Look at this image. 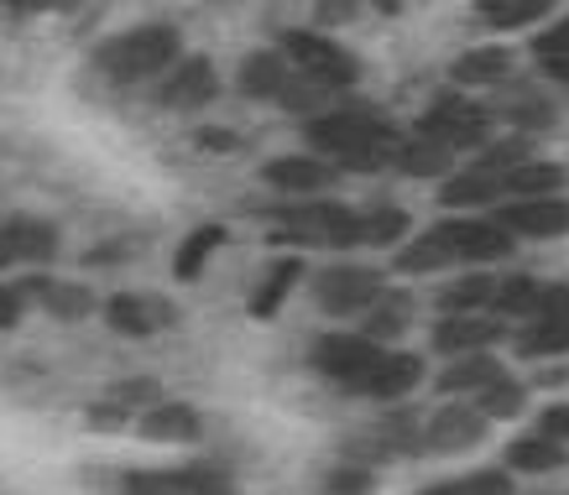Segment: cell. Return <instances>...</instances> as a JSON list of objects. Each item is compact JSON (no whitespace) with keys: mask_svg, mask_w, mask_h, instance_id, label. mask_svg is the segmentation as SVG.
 <instances>
[{"mask_svg":"<svg viewBox=\"0 0 569 495\" xmlns=\"http://www.w3.org/2000/svg\"><path fill=\"white\" fill-rule=\"evenodd\" d=\"M397 131L371 110H319L309 120V147L329 156L335 168L350 172H377L397 156Z\"/></svg>","mask_w":569,"mask_h":495,"instance_id":"obj_1","label":"cell"},{"mask_svg":"<svg viewBox=\"0 0 569 495\" xmlns=\"http://www.w3.org/2000/svg\"><path fill=\"white\" fill-rule=\"evenodd\" d=\"M178 52H183V37L178 27H131V32L110 37L100 52H94V63H100L104 79H116V84H141V79H157V73H168L178 63Z\"/></svg>","mask_w":569,"mask_h":495,"instance_id":"obj_2","label":"cell"},{"mask_svg":"<svg viewBox=\"0 0 569 495\" xmlns=\"http://www.w3.org/2000/svg\"><path fill=\"white\" fill-rule=\"evenodd\" d=\"M282 58L298 79H309L319 89H350L361 79V58L350 48H340L335 37H319V32H282Z\"/></svg>","mask_w":569,"mask_h":495,"instance_id":"obj_3","label":"cell"},{"mask_svg":"<svg viewBox=\"0 0 569 495\" xmlns=\"http://www.w3.org/2000/svg\"><path fill=\"white\" fill-rule=\"evenodd\" d=\"M277 224H282V235L277 245H356V209L346 204H288L277 209Z\"/></svg>","mask_w":569,"mask_h":495,"instance_id":"obj_4","label":"cell"},{"mask_svg":"<svg viewBox=\"0 0 569 495\" xmlns=\"http://www.w3.org/2000/svg\"><path fill=\"white\" fill-rule=\"evenodd\" d=\"M418 137L439 141L445 152H481L486 137H491V115H486L481 104L460 100V94H449V100H439L429 115H423Z\"/></svg>","mask_w":569,"mask_h":495,"instance_id":"obj_5","label":"cell"},{"mask_svg":"<svg viewBox=\"0 0 569 495\" xmlns=\"http://www.w3.org/2000/svg\"><path fill=\"white\" fill-rule=\"evenodd\" d=\"M377 360H381V344H371L366 334H325V340L313 344V371L329 386H340V392H361L366 371Z\"/></svg>","mask_w":569,"mask_h":495,"instance_id":"obj_6","label":"cell"},{"mask_svg":"<svg viewBox=\"0 0 569 495\" xmlns=\"http://www.w3.org/2000/svg\"><path fill=\"white\" fill-rule=\"evenodd\" d=\"M126 495H236V479L220 464H189V469H137L121 479Z\"/></svg>","mask_w":569,"mask_h":495,"instance_id":"obj_7","label":"cell"},{"mask_svg":"<svg viewBox=\"0 0 569 495\" xmlns=\"http://www.w3.org/2000/svg\"><path fill=\"white\" fill-rule=\"evenodd\" d=\"M381 272H371V266H329V272H319V282H313V297H319V307L325 313H335V319H350V313H361V307H371L381 297Z\"/></svg>","mask_w":569,"mask_h":495,"instance_id":"obj_8","label":"cell"},{"mask_svg":"<svg viewBox=\"0 0 569 495\" xmlns=\"http://www.w3.org/2000/svg\"><path fill=\"white\" fill-rule=\"evenodd\" d=\"M491 220H497L507 235H528V240L569 235V193H549V199H512V204L491 209Z\"/></svg>","mask_w":569,"mask_h":495,"instance_id":"obj_9","label":"cell"},{"mask_svg":"<svg viewBox=\"0 0 569 495\" xmlns=\"http://www.w3.org/2000/svg\"><path fill=\"white\" fill-rule=\"evenodd\" d=\"M104 319L121 340H152V334L178 324V307L168 297H147V292H116L104 303Z\"/></svg>","mask_w":569,"mask_h":495,"instance_id":"obj_10","label":"cell"},{"mask_svg":"<svg viewBox=\"0 0 569 495\" xmlns=\"http://www.w3.org/2000/svg\"><path fill=\"white\" fill-rule=\"evenodd\" d=\"M439 235H445L455 266H460V261H466V266L470 261H501L512 251V235H507L497 220H445Z\"/></svg>","mask_w":569,"mask_h":495,"instance_id":"obj_11","label":"cell"},{"mask_svg":"<svg viewBox=\"0 0 569 495\" xmlns=\"http://www.w3.org/2000/svg\"><path fill=\"white\" fill-rule=\"evenodd\" d=\"M486 427H491V423L476 412V402H470V407H439L429 423L418 427V444L433 448V454H460V448L481 444Z\"/></svg>","mask_w":569,"mask_h":495,"instance_id":"obj_12","label":"cell"},{"mask_svg":"<svg viewBox=\"0 0 569 495\" xmlns=\"http://www.w3.org/2000/svg\"><path fill=\"white\" fill-rule=\"evenodd\" d=\"M168 73L173 79H162V89H157V100L168 104V110H204L214 100V89H220L209 58H178Z\"/></svg>","mask_w":569,"mask_h":495,"instance_id":"obj_13","label":"cell"},{"mask_svg":"<svg viewBox=\"0 0 569 495\" xmlns=\"http://www.w3.org/2000/svg\"><path fill=\"white\" fill-rule=\"evenodd\" d=\"M261 178L272 183L277 193H329L340 183V168L325 162V156H272Z\"/></svg>","mask_w":569,"mask_h":495,"instance_id":"obj_14","label":"cell"},{"mask_svg":"<svg viewBox=\"0 0 569 495\" xmlns=\"http://www.w3.org/2000/svg\"><path fill=\"white\" fill-rule=\"evenodd\" d=\"M137 433L147 444H199L204 438V417L189 402H157V407L141 412Z\"/></svg>","mask_w":569,"mask_h":495,"instance_id":"obj_15","label":"cell"},{"mask_svg":"<svg viewBox=\"0 0 569 495\" xmlns=\"http://www.w3.org/2000/svg\"><path fill=\"white\" fill-rule=\"evenodd\" d=\"M423 381V360L418 355H402V350H381V360L366 371L361 381V396H377V402H397L408 396Z\"/></svg>","mask_w":569,"mask_h":495,"instance_id":"obj_16","label":"cell"},{"mask_svg":"<svg viewBox=\"0 0 569 495\" xmlns=\"http://www.w3.org/2000/svg\"><path fill=\"white\" fill-rule=\"evenodd\" d=\"M17 292L27 303H42L52 319H89L94 313V292L79 282H52V276H27L17 282Z\"/></svg>","mask_w":569,"mask_h":495,"instance_id":"obj_17","label":"cell"},{"mask_svg":"<svg viewBox=\"0 0 569 495\" xmlns=\"http://www.w3.org/2000/svg\"><path fill=\"white\" fill-rule=\"evenodd\" d=\"M507 329L497 319H476V313H445L439 329H433V344L445 350V355H476L486 344H497Z\"/></svg>","mask_w":569,"mask_h":495,"instance_id":"obj_18","label":"cell"},{"mask_svg":"<svg viewBox=\"0 0 569 495\" xmlns=\"http://www.w3.org/2000/svg\"><path fill=\"white\" fill-rule=\"evenodd\" d=\"M293 84V69L282 52H251L241 58V73H236V89L246 100H282V89Z\"/></svg>","mask_w":569,"mask_h":495,"instance_id":"obj_19","label":"cell"},{"mask_svg":"<svg viewBox=\"0 0 569 495\" xmlns=\"http://www.w3.org/2000/svg\"><path fill=\"white\" fill-rule=\"evenodd\" d=\"M512 73V52L507 48H466L449 63V79L460 89H486V84H507Z\"/></svg>","mask_w":569,"mask_h":495,"instance_id":"obj_20","label":"cell"},{"mask_svg":"<svg viewBox=\"0 0 569 495\" xmlns=\"http://www.w3.org/2000/svg\"><path fill=\"white\" fill-rule=\"evenodd\" d=\"M0 235H6L11 261H52L58 256V230H52L48 220H27V214H17V220L0 224Z\"/></svg>","mask_w":569,"mask_h":495,"instance_id":"obj_21","label":"cell"},{"mask_svg":"<svg viewBox=\"0 0 569 495\" xmlns=\"http://www.w3.org/2000/svg\"><path fill=\"white\" fill-rule=\"evenodd\" d=\"M549 193H565V168H553V162L528 156L501 172V199H549Z\"/></svg>","mask_w":569,"mask_h":495,"instance_id":"obj_22","label":"cell"},{"mask_svg":"<svg viewBox=\"0 0 569 495\" xmlns=\"http://www.w3.org/2000/svg\"><path fill=\"white\" fill-rule=\"evenodd\" d=\"M298 282H303V256H282V261H272V266H267V276H261L257 282V292H251V313H257V319H272L277 307L288 303V292L298 287Z\"/></svg>","mask_w":569,"mask_h":495,"instance_id":"obj_23","label":"cell"},{"mask_svg":"<svg viewBox=\"0 0 569 495\" xmlns=\"http://www.w3.org/2000/svg\"><path fill=\"white\" fill-rule=\"evenodd\" d=\"M501 376H507L501 360H491L486 350H476V355H455V365L439 376V392L445 396H470V392H486V386L501 381Z\"/></svg>","mask_w":569,"mask_h":495,"instance_id":"obj_24","label":"cell"},{"mask_svg":"<svg viewBox=\"0 0 569 495\" xmlns=\"http://www.w3.org/2000/svg\"><path fill=\"white\" fill-rule=\"evenodd\" d=\"M408 324H413V297L397 292V287H381V297L371 303V313H366V340L387 344V340H397Z\"/></svg>","mask_w":569,"mask_h":495,"instance_id":"obj_25","label":"cell"},{"mask_svg":"<svg viewBox=\"0 0 569 495\" xmlns=\"http://www.w3.org/2000/svg\"><path fill=\"white\" fill-rule=\"evenodd\" d=\"M565 464H569L565 444H553L543 433L518 438V444L507 448V469H518V475H549V469H565Z\"/></svg>","mask_w":569,"mask_h":495,"instance_id":"obj_26","label":"cell"},{"mask_svg":"<svg viewBox=\"0 0 569 495\" xmlns=\"http://www.w3.org/2000/svg\"><path fill=\"white\" fill-rule=\"evenodd\" d=\"M559 0H476V17L497 32H512V27H533L538 17H549Z\"/></svg>","mask_w":569,"mask_h":495,"instance_id":"obj_27","label":"cell"},{"mask_svg":"<svg viewBox=\"0 0 569 495\" xmlns=\"http://www.w3.org/2000/svg\"><path fill=\"white\" fill-rule=\"evenodd\" d=\"M392 162L408 172V178H445L449 162H455V152H445V147L429 141V137H408V141H397Z\"/></svg>","mask_w":569,"mask_h":495,"instance_id":"obj_28","label":"cell"},{"mask_svg":"<svg viewBox=\"0 0 569 495\" xmlns=\"http://www.w3.org/2000/svg\"><path fill=\"white\" fill-rule=\"evenodd\" d=\"M439 266H455V261H449L445 235H439V224H433V230H423L418 240H408V245L397 251V272H408V276L439 272Z\"/></svg>","mask_w":569,"mask_h":495,"instance_id":"obj_29","label":"cell"},{"mask_svg":"<svg viewBox=\"0 0 569 495\" xmlns=\"http://www.w3.org/2000/svg\"><path fill=\"white\" fill-rule=\"evenodd\" d=\"M224 245V224H199L183 245H178V256H173V276L178 282H193V276L204 272V261L214 256Z\"/></svg>","mask_w":569,"mask_h":495,"instance_id":"obj_30","label":"cell"},{"mask_svg":"<svg viewBox=\"0 0 569 495\" xmlns=\"http://www.w3.org/2000/svg\"><path fill=\"white\" fill-rule=\"evenodd\" d=\"M402 235H408V214L397 204H377L356 214V245H397Z\"/></svg>","mask_w":569,"mask_h":495,"instance_id":"obj_31","label":"cell"},{"mask_svg":"<svg viewBox=\"0 0 569 495\" xmlns=\"http://www.w3.org/2000/svg\"><path fill=\"white\" fill-rule=\"evenodd\" d=\"M497 199H501V178H497V172L470 168V172H460V178H449V183H445V199H439V204L466 209V204H497Z\"/></svg>","mask_w":569,"mask_h":495,"instance_id":"obj_32","label":"cell"},{"mask_svg":"<svg viewBox=\"0 0 569 495\" xmlns=\"http://www.w3.org/2000/svg\"><path fill=\"white\" fill-rule=\"evenodd\" d=\"M538 292H543V282H533V276H501L497 292H491V307L501 319H533Z\"/></svg>","mask_w":569,"mask_h":495,"instance_id":"obj_33","label":"cell"},{"mask_svg":"<svg viewBox=\"0 0 569 495\" xmlns=\"http://www.w3.org/2000/svg\"><path fill=\"white\" fill-rule=\"evenodd\" d=\"M522 407H528V392L507 376L491 381L486 392H476V412H481L486 423H512V417H522Z\"/></svg>","mask_w":569,"mask_h":495,"instance_id":"obj_34","label":"cell"},{"mask_svg":"<svg viewBox=\"0 0 569 495\" xmlns=\"http://www.w3.org/2000/svg\"><path fill=\"white\" fill-rule=\"evenodd\" d=\"M491 292H497V282H491V276L470 272V276H460L455 287L439 292V307H445V313H476V307L491 303Z\"/></svg>","mask_w":569,"mask_h":495,"instance_id":"obj_35","label":"cell"},{"mask_svg":"<svg viewBox=\"0 0 569 495\" xmlns=\"http://www.w3.org/2000/svg\"><path fill=\"white\" fill-rule=\"evenodd\" d=\"M565 350H569V324H559V319H538L528 334H518V355H528V360L565 355Z\"/></svg>","mask_w":569,"mask_h":495,"instance_id":"obj_36","label":"cell"},{"mask_svg":"<svg viewBox=\"0 0 569 495\" xmlns=\"http://www.w3.org/2000/svg\"><path fill=\"white\" fill-rule=\"evenodd\" d=\"M371 485H377V475L366 464H340V469H329L325 495H371Z\"/></svg>","mask_w":569,"mask_h":495,"instance_id":"obj_37","label":"cell"},{"mask_svg":"<svg viewBox=\"0 0 569 495\" xmlns=\"http://www.w3.org/2000/svg\"><path fill=\"white\" fill-rule=\"evenodd\" d=\"M104 402H116L126 412H147V407H157V381H116Z\"/></svg>","mask_w":569,"mask_h":495,"instance_id":"obj_38","label":"cell"},{"mask_svg":"<svg viewBox=\"0 0 569 495\" xmlns=\"http://www.w3.org/2000/svg\"><path fill=\"white\" fill-rule=\"evenodd\" d=\"M460 485H466V495H518L512 491V469H476Z\"/></svg>","mask_w":569,"mask_h":495,"instance_id":"obj_39","label":"cell"},{"mask_svg":"<svg viewBox=\"0 0 569 495\" xmlns=\"http://www.w3.org/2000/svg\"><path fill=\"white\" fill-rule=\"evenodd\" d=\"M533 52H538V63L549 69V63H559L569 52V21H559V27H549L543 37H533Z\"/></svg>","mask_w":569,"mask_h":495,"instance_id":"obj_40","label":"cell"},{"mask_svg":"<svg viewBox=\"0 0 569 495\" xmlns=\"http://www.w3.org/2000/svg\"><path fill=\"white\" fill-rule=\"evenodd\" d=\"M533 319H559V324H569V287L565 282H549V287L538 292V313Z\"/></svg>","mask_w":569,"mask_h":495,"instance_id":"obj_41","label":"cell"},{"mask_svg":"<svg viewBox=\"0 0 569 495\" xmlns=\"http://www.w3.org/2000/svg\"><path fill=\"white\" fill-rule=\"evenodd\" d=\"M538 433L553 444H569V402H553V407L538 412Z\"/></svg>","mask_w":569,"mask_h":495,"instance_id":"obj_42","label":"cell"},{"mask_svg":"<svg viewBox=\"0 0 569 495\" xmlns=\"http://www.w3.org/2000/svg\"><path fill=\"white\" fill-rule=\"evenodd\" d=\"M84 423H89V427H100V433H110V427H126V423H131V412L116 407V402H94Z\"/></svg>","mask_w":569,"mask_h":495,"instance_id":"obj_43","label":"cell"},{"mask_svg":"<svg viewBox=\"0 0 569 495\" xmlns=\"http://www.w3.org/2000/svg\"><path fill=\"white\" fill-rule=\"evenodd\" d=\"M21 313H27V297H21L17 287H6V282H0V329H17Z\"/></svg>","mask_w":569,"mask_h":495,"instance_id":"obj_44","label":"cell"},{"mask_svg":"<svg viewBox=\"0 0 569 495\" xmlns=\"http://www.w3.org/2000/svg\"><path fill=\"white\" fill-rule=\"evenodd\" d=\"M6 11H17V17H37V11H69L73 0H0Z\"/></svg>","mask_w":569,"mask_h":495,"instance_id":"obj_45","label":"cell"},{"mask_svg":"<svg viewBox=\"0 0 569 495\" xmlns=\"http://www.w3.org/2000/svg\"><path fill=\"white\" fill-rule=\"evenodd\" d=\"M356 17V0H319V21H350Z\"/></svg>","mask_w":569,"mask_h":495,"instance_id":"obj_46","label":"cell"},{"mask_svg":"<svg viewBox=\"0 0 569 495\" xmlns=\"http://www.w3.org/2000/svg\"><path fill=\"white\" fill-rule=\"evenodd\" d=\"M199 147H236V137H224V131H199Z\"/></svg>","mask_w":569,"mask_h":495,"instance_id":"obj_47","label":"cell"},{"mask_svg":"<svg viewBox=\"0 0 569 495\" xmlns=\"http://www.w3.org/2000/svg\"><path fill=\"white\" fill-rule=\"evenodd\" d=\"M423 495H466V485H460V479H445V485H429Z\"/></svg>","mask_w":569,"mask_h":495,"instance_id":"obj_48","label":"cell"},{"mask_svg":"<svg viewBox=\"0 0 569 495\" xmlns=\"http://www.w3.org/2000/svg\"><path fill=\"white\" fill-rule=\"evenodd\" d=\"M549 79H559V84H569V52L559 58V63H549Z\"/></svg>","mask_w":569,"mask_h":495,"instance_id":"obj_49","label":"cell"},{"mask_svg":"<svg viewBox=\"0 0 569 495\" xmlns=\"http://www.w3.org/2000/svg\"><path fill=\"white\" fill-rule=\"evenodd\" d=\"M0 266H11V251H6V235H0Z\"/></svg>","mask_w":569,"mask_h":495,"instance_id":"obj_50","label":"cell"},{"mask_svg":"<svg viewBox=\"0 0 569 495\" xmlns=\"http://www.w3.org/2000/svg\"><path fill=\"white\" fill-rule=\"evenodd\" d=\"M377 6H381V11H397V6H402V0H377Z\"/></svg>","mask_w":569,"mask_h":495,"instance_id":"obj_51","label":"cell"}]
</instances>
